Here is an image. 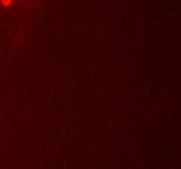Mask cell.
Listing matches in <instances>:
<instances>
[{
    "mask_svg": "<svg viewBox=\"0 0 181 169\" xmlns=\"http://www.w3.org/2000/svg\"><path fill=\"white\" fill-rule=\"evenodd\" d=\"M4 5H8V4H11V0H3V2H2Z\"/></svg>",
    "mask_w": 181,
    "mask_h": 169,
    "instance_id": "1",
    "label": "cell"
}]
</instances>
